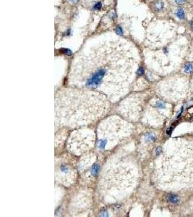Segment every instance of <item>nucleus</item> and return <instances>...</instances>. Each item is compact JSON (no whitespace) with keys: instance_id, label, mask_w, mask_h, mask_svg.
Listing matches in <instances>:
<instances>
[{"instance_id":"nucleus-11","label":"nucleus","mask_w":193,"mask_h":217,"mask_svg":"<svg viewBox=\"0 0 193 217\" xmlns=\"http://www.w3.org/2000/svg\"><path fill=\"white\" fill-rule=\"evenodd\" d=\"M144 74V69L142 67H140L137 71V75H142Z\"/></svg>"},{"instance_id":"nucleus-10","label":"nucleus","mask_w":193,"mask_h":217,"mask_svg":"<svg viewBox=\"0 0 193 217\" xmlns=\"http://www.w3.org/2000/svg\"><path fill=\"white\" fill-rule=\"evenodd\" d=\"M156 106H157L158 108H166V104H165L163 102L158 101L156 103Z\"/></svg>"},{"instance_id":"nucleus-8","label":"nucleus","mask_w":193,"mask_h":217,"mask_svg":"<svg viewBox=\"0 0 193 217\" xmlns=\"http://www.w3.org/2000/svg\"><path fill=\"white\" fill-rule=\"evenodd\" d=\"M146 140L148 142H153L156 140V136L154 135L153 134H151V133L147 134V135H146Z\"/></svg>"},{"instance_id":"nucleus-6","label":"nucleus","mask_w":193,"mask_h":217,"mask_svg":"<svg viewBox=\"0 0 193 217\" xmlns=\"http://www.w3.org/2000/svg\"><path fill=\"white\" fill-rule=\"evenodd\" d=\"M99 169H100V166L98 164H94L93 166L91 169V173L93 175V177H95L98 175Z\"/></svg>"},{"instance_id":"nucleus-3","label":"nucleus","mask_w":193,"mask_h":217,"mask_svg":"<svg viewBox=\"0 0 193 217\" xmlns=\"http://www.w3.org/2000/svg\"><path fill=\"white\" fill-rule=\"evenodd\" d=\"M166 200L167 201L170 203V204H174V205H176L180 203V198L178 197V195H176L175 194L170 193L166 196Z\"/></svg>"},{"instance_id":"nucleus-4","label":"nucleus","mask_w":193,"mask_h":217,"mask_svg":"<svg viewBox=\"0 0 193 217\" xmlns=\"http://www.w3.org/2000/svg\"><path fill=\"white\" fill-rule=\"evenodd\" d=\"M175 14H176V17L180 20H184L185 19V12H184V10L182 7H179L176 10Z\"/></svg>"},{"instance_id":"nucleus-7","label":"nucleus","mask_w":193,"mask_h":217,"mask_svg":"<svg viewBox=\"0 0 193 217\" xmlns=\"http://www.w3.org/2000/svg\"><path fill=\"white\" fill-rule=\"evenodd\" d=\"M184 72L185 73H192V72H193V65L192 64H187L184 66Z\"/></svg>"},{"instance_id":"nucleus-12","label":"nucleus","mask_w":193,"mask_h":217,"mask_svg":"<svg viewBox=\"0 0 193 217\" xmlns=\"http://www.w3.org/2000/svg\"><path fill=\"white\" fill-rule=\"evenodd\" d=\"M186 0H174V2L176 4H179V5H181V4H183L184 3H185Z\"/></svg>"},{"instance_id":"nucleus-9","label":"nucleus","mask_w":193,"mask_h":217,"mask_svg":"<svg viewBox=\"0 0 193 217\" xmlns=\"http://www.w3.org/2000/svg\"><path fill=\"white\" fill-rule=\"evenodd\" d=\"M115 33L119 36H122L123 35V30L120 25H117L115 28Z\"/></svg>"},{"instance_id":"nucleus-5","label":"nucleus","mask_w":193,"mask_h":217,"mask_svg":"<svg viewBox=\"0 0 193 217\" xmlns=\"http://www.w3.org/2000/svg\"><path fill=\"white\" fill-rule=\"evenodd\" d=\"M102 7H103V4H102L101 1H97L95 2V3L93 4L92 6V10L95 11V12H98L101 10Z\"/></svg>"},{"instance_id":"nucleus-1","label":"nucleus","mask_w":193,"mask_h":217,"mask_svg":"<svg viewBox=\"0 0 193 217\" xmlns=\"http://www.w3.org/2000/svg\"><path fill=\"white\" fill-rule=\"evenodd\" d=\"M128 41L118 38L104 42L85 56L79 57L71 75L84 87L92 90L124 84L128 81L134 58Z\"/></svg>"},{"instance_id":"nucleus-14","label":"nucleus","mask_w":193,"mask_h":217,"mask_svg":"<svg viewBox=\"0 0 193 217\" xmlns=\"http://www.w3.org/2000/svg\"><path fill=\"white\" fill-rule=\"evenodd\" d=\"M161 152H162V148H161V147H158L156 149V154L157 156L160 155V153Z\"/></svg>"},{"instance_id":"nucleus-2","label":"nucleus","mask_w":193,"mask_h":217,"mask_svg":"<svg viewBox=\"0 0 193 217\" xmlns=\"http://www.w3.org/2000/svg\"><path fill=\"white\" fill-rule=\"evenodd\" d=\"M149 6L151 10L153 11L154 12L159 13L163 10L165 7V3L163 0H154L150 3Z\"/></svg>"},{"instance_id":"nucleus-15","label":"nucleus","mask_w":193,"mask_h":217,"mask_svg":"<svg viewBox=\"0 0 193 217\" xmlns=\"http://www.w3.org/2000/svg\"><path fill=\"white\" fill-rule=\"evenodd\" d=\"M173 128H174L173 127H170V129H169L168 130H167V134H169H169H171V132H172Z\"/></svg>"},{"instance_id":"nucleus-16","label":"nucleus","mask_w":193,"mask_h":217,"mask_svg":"<svg viewBox=\"0 0 193 217\" xmlns=\"http://www.w3.org/2000/svg\"><path fill=\"white\" fill-rule=\"evenodd\" d=\"M190 26H191V28L193 30V20L191 22H190Z\"/></svg>"},{"instance_id":"nucleus-13","label":"nucleus","mask_w":193,"mask_h":217,"mask_svg":"<svg viewBox=\"0 0 193 217\" xmlns=\"http://www.w3.org/2000/svg\"><path fill=\"white\" fill-rule=\"evenodd\" d=\"M67 2L68 3L70 4H76L79 2L80 0H66Z\"/></svg>"}]
</instances>
